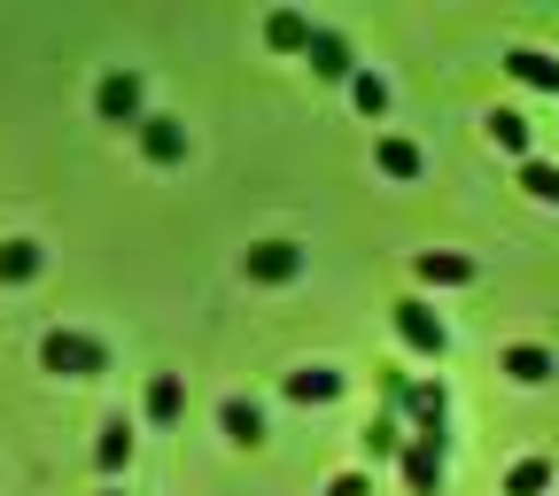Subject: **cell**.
<instances>
[{"mask_svg": "<svg viewBox=\"0 0 559 496\" xmlns=\"http://www.w3.org/2000/svg\"><path fill=\"white\" fill-rule=\"evenodd\" d=\"M506 70H513L521 86H536V94H559V62H551V55H536V47H513V55H506Z\"/></svg>", "mask_w": 559, "mask_h": 496, "instance_id": "obj_15", "label": "cell"}, {"mask_svg": "<svg viewBox=\"0 0 559 496\" xmlns=\"http://www.w3.org/2000/svg\"><path fill=\"white\" fill-rule=\"evenodd\" d=\"M102 496H124V488H102Z\"/></svg>", "mask_w": 559, "mask_h": 496, "instance_id": "obj_25", "label": "cell"}, {"mask_svg": "<svg viewBox=\"0 0 559 496\" xmlns=\"http://www.w3.org/2000/svg\"><path fill=\"white\" fill-rule=\"evenodd\" d=\"M124 458H132V427H124V419H109L102 443H94V465H102V473H117Z\"/></svg>", "mask_w": 559, "mask_h": 496, "instance_id": "obj_19", "label": "cell"}, {"mask_svg": "<svg viewBox=\"0 0 559 496\" xmlns=\"http://www.w3.org/2000/svg\"><path fill=\"white\" fill-rule=\"evenodd\" d=\"M521 194H528V202H559V164L528 156V164H521Z\"/></svg>", "mask_w": 559, "mask_h": 496, "instance_id": "obj_20", "label": "cell"}, {"mask_svg": "<svg viewBox=\"0 0 559 496\" xmlns=\"http://www.w3.org/2000/svg\"><path fill=\"white\" fill-rule=\"evenodd\" d=\"M311 32H319V24L296 16V9H272V16H264V47H272V55H311Z\"/></svg>", "mask_w": 559, "mask_h": 496, "instance_id": "obj_10", "label": "cell"}, {"mask_svg": "<svg viewBox=\"0 0 559 496\" xmlns=\"http://www.w3.org/2000/svg\"><path fill=\"white\" fill-rule=\"evenodd\" d=\"M218 427H226V443L257 450V443H264V411H257L249 396H226V403H218Z\"/></svg>", "mask_w": 559, "mask_h": 496, "instance_id": "obj_13", "label": "cell"}, {"mask_svg": "<svg viewBox=\"0 0 559 496\" xmlns=\"http://www.w3.org/2000/svg\"><path fill=\"white\" fill-rule=\"evenodd\" d=\"M326 496H373V481H366V473H334Z\"/></svg>", "mask_w": 559, "mask_h": 496, "instance_id": "obj_24", "label": "cell"}, {"mask_svg": "<svg viewBox=\"0 0 559 496\" xmlns=\"http://www.w3.org/2000/svg\"><path fill=\"white\" fill-rule=\"evenodd\" d=\"M412 271H419V288H466V279H474V256H451V249H428V256H419Z\"/></svg>", "mask_w": 559, "mask_h": 496, "instance_id": "obj_14", "label": "cell"}, {"mask_svg": "<svg viewBox=\"0 0 559 496\" xmlns=\"http://www.w3.org/2000/svg\"><path fill=\"white\" fill-rule=\"evenodd\" d=\"M296 271H304V249L296 241H257L249 249V279H257V288H288Z\"/></svg>", "mask_w": 559, "mask_h": 496, "instance_id": "obj_6", "label": "cell"}, {"mask_svg": "<svg viewBox=\"0 0 559 496\" xmlns=\"http://www.w3.org/2000/svg\"><path fill=\"white\" fill-rule=\"evenodd\" d=\"M349 101H358L366 117H381L389 109V78H381V70H358V78H349Z\"/></svg>", "mask_w": 559, "mask_h": 496, "instance_id": "obj_23", "label": "cell"}, {"mask_svg": "<svg viewBox=\"0 0 559 496\" xmlns=\"http://www.w3.org/2000/svg\"><path fill=\"white\" fill-rule=\"evenodd\" d=\"M373 164H381L389 179H419V148H412V140H381Z\"/></svg>", "mask_w": 559, "mask_h": 496, "instance_id": "obj_21", "label": "cell"}, {"mask_svg": "<svg viewBox=\"0 0 559 496\" xmlns=\"http://www.w3.org/2000/svg\"><path fill=\"white\" fill-rule=\"evenodd\" d=\"M140 156L148 164H187V124L179 117H148L140 124Z\"/></svg>", "mask_w": 559, "mask_h": 496, "instance_id": "obj_8", "label": "cell"}, {"mask_svg": "<svg viewBox=\"0 0 559 496\" xmlns=\"http://www.w3.org/2000/svg\"><path fill=\"white\" fill-rule=\"evenodd\" d=\"M404 443H412V435H404V411H373L366 435H358V450H366L373 465H381V458H404Z\"/></svg>", "mask_w": 559, "mask_h": 496, "instance_id": "obj_12", "label": "cell"}, {"mask_svg": "<svg viewBox=\"0 0 559 496\" xmlns=\"http://www.w3.org/2000/svg\"><path fill=\"white\" fill-rule=\"evenodd\" d=\"M39 365L62 373V380H94V373H109V349H102L94 334H79V326H55V334L39 341Z\"/></svg>", "mask_w": 559, "mask_h": 496, "instance_id": "obj_1", "label": "cell"}, {"mask_svg": "<svg viewBox=\"0 0 559 496\" xmlns=\"http://www.w3.org/2000/svg\"><path fill=\"white\" fill-rule=\"evenodd\" d=\"M94 117L102 124H148V86H140V70H109V78L94 86Z\"/></svg>", "mask_w": 559, "mask_h": 496, "instance_id": "obj_2", "label": "cell"}, {"mask_svg": "<svg viewBox=\"0 0 559 496\" xmlns=\"http://www.w3.org/2000/svg\"><path fill=\"white\" fill-rule=\"evenodd\" d=\"M304 62H311V78H326V86H349V78H358V55H349V39L326 32V24L311 32V55H304Z\"/></svg>", "mask_w": 559, "mask_h": 496, "instance_id": "obj_5", "label": "cell"}, {"mask_svg": "<svg viewBox=\"0 0 559 496\" xmlns=\"http://www.w3.org/2000/svg\"><path fill=\"white\" fill-rule=\"evenodd\" d=\"M396 465H404V488H412V496H436L443 473H451V435H412Z\"/></svg>", "mask_w": 559, "mask_h": 496, "instance_id": "obj_3", "label": "cell"}, {"mask_svg": "<svg viewBox=\"0 0 559 496\" xmlns=\"http://www.w3.org/2000/svg\"><path fill=\"white\" fill-rule=\"evenodd\" d=\"M498 373H506V380H521V388H544L559 365H551V349H536V341H513L506 358H498Z\"/></svg>", "mask_w": 559, "mask_h": 496, "instance_id": "obj_11", "label": "cell"}, {"mask_svg": "<svg viewBox=\"0 0 559 496\" xmlns=\"http://www.w3.org/2000/svg\"><path fill=\"white\" fill-rule=\"evenodd\" d=\"M412 435H451V388L443 380H412Z\"/></svg>", "mask_w": 559, "mask_h": 496, "instance_id": "obj_7", "label": "cell"}, {"mask_svg": "<svg viewBox=\"0 0 559 496\" xmlns=\"http://www.w3.org/2000/svg\"><path fill=\"white\" fill-rule=\"evenodd\" d=\"M489 140H498L506 156L528 164V117H521V109H489Z\"/></svg>", "mask_w": 559, "mask_h": 496, "instance_id": "obj_17", "label": "cell"}, {"mask_svg": "<svg viewBox=\"0 0 559 496\" xmlns=\"http://www.w3.org/2000/svg\"><path fill=\"white\" fill-rule=\"evenodd\" d=\"M544 488H551V465H544V458H521V465L506 473V496H544Z\"/></svg>", "mask_w": 559, "mask_h": 496, "instance_id": "obj_22", "label": "cell"}, {"mask_svg": "<svg viewBox=\"0 0 559 496\" xmlns=\"http://www.w3.org/2000/svg\"><path fill=\"white\" fill-rule=\"evenodd\" d=\"M389 318H396V341L412 349V358H443V349H451V334H443V318H436L428 303H419V295H404V303H396Z\"/></svg>", "mask_w": 559, "mask_h": 496, "instance_id": "obj_4", "label": "cell"}, {"mask_svg": "<svg viewBox=\"0 0 559 496\" xmlns=\"http://www.w3.org/2000/svg\"><path fill=\"white\" fill-rule=\"evenodd\" d=\"M179 411H187V380H179V373H156V380H148V419H156V427H171Z\"/></svg>", "mask_w": 559, "mask_h": 496, "instance_id": "obj_16", "label": "cell"}, {"mask_svg": "<svg viewBox=\"0 0 559 496\" xmlns=\"http://www.w3.org/2000/svg\"><path fill=\"white\" fill-rule=\"evenodd\" d=\"M0 279H9V288L39 279V241H0Z\"/></svg>", "mask_w": 559, "mask_h": 496, "instance_id": "obj_18", "label": "cell"}, {"mask_svg": "<svg viewBox=\"0 0 559 496\" xmlns=\"http://www.w3.org/2000/svg\"><path fill=\"white\" fill-rule=\"evenodd\" d=\"M349 388V373H334V365H296L288 373V403H334Z\"/></svg>", "mask_w": 559, "mask_h": 496, "instance_id": "obj_9", "label": "cell"}]
</instances>
